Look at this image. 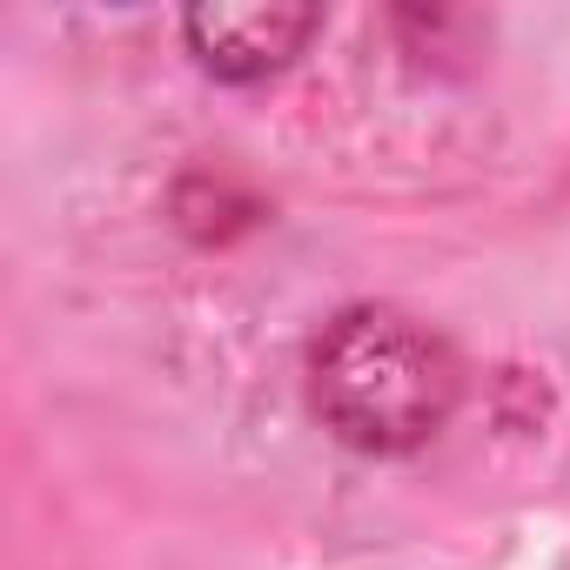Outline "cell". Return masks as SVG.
I'll list each match as a JSON object with an SVG mask.
<instances>
[{"instance_id":"7a4b0ae2","label":"cell","mask_w":570,"mask_h":570,"mask_svg":"<svg viewBox=\"0 0 570 570\" xmlns=\"http://www.w3.org/2000/svg\"><path fill=\"white\" fill-rule=\"evenodd\" d=\"M323 28L330 14L296 8V0H202L181 14V48L222 88H262L289 75Z\"/></svg>"},{"instance_id":"6da1fadb","label":"cell","mask_w":570,"mask_h":570,"mask_svg":"<svg viewBox=\"0 0 570 570\" xmlns=\"http://www.w3.org/2000/svg\"><path fill=\"white\" fill-rule=\"evenodd\" d=\"M463 403L450 336L396 303H350L309 343V416L356 456L430 450Z\"/></svg>"}]
</instances>
